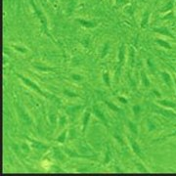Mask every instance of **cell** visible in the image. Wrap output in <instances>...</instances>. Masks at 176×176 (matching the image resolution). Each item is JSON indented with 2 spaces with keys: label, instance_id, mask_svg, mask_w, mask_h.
I'll use <instances>...</instances> for the list:
<instances>
[{
  "label": "cell",
  "instance_id": "6da1fadb",
  "mask_svg": "<svg viewBox=\"0 0 176 176\" xmlns=\"http://www.w3.org/2000/svg\"><path fill=\"white\" fill-rule=\"evenodd\" d=\"M18 76L20 77V79H22V81L26 85V86H28L29 88H31V89H33L35 92H37L38 94H40L41 96H44V97H46V94L39 88V86L36 84V83H34V82H32L30 79H28V78H26V77H25L24 75H18Z\"/></svg>",
  "mask_w": 176,
  "mask_h": 176
},
{
  "label": "cell",
  "instance_id": "7a4b0ae2",
  "mask_svg": "<svg viewBox=\"0 0 176 176\" xmlns=\"http://www.w3.org/2000/svg\"><path fill=\"white\" fill-rule=\"evenodd\" d=\"M18 109V112H19V114H20V118H21V121L25 124V125H29V124H31V118H30V116H29V114H27L22 108H20V107H18L17 108Z\"/></svg>",
  "mask_w": 176,
  "mask_h": 176
},
{
  "label": "cell",
  "instance_id": "3957f363",
  "mask_svg": "<svg viewBox=\"0 0 176 176\" xmlns=\"http://www.w3.org/2000/svg\"><path fill=\"white\" fill-rule=\"evenodd\" d=\"M28 140L30 141L32 147H33L35 150H37V151L45 152V151H47L48 148H49L47 145H44L43 143H41V142H39V141H35V140H32V139H28Z\"/></svg>",
  "mask_w": 176,
  "mask_h": 176
},
{
  "label": "cell",
  "instance_id": "277c9868",
  "mask_svg": "<svg viewBox=\"0 0 176 176\" xmlns=\"http://www.w3.org/2000/svg\"><path fill=\"white\" fill-rule=\"evenodd\" d=\"M93 113H94V114L97 116V117H99L105 124H108V121H107V119H106V117H105V115H104V113L101 112V110L100 109H98L96 106H94L93 107Z\"/></svg>",
  "mask_w": 176,
  "mask_h": 176
},
{
  "label": "cell",
  "instance_id": "5b68a950",
  "mask_svg": "<svg viewBox=\"0 0 176 176\" xmlns=\"http://www.w3.org/2000/svg\"><path fill=\"white\" fill-rule=\"evenodd\" d=\"M129 141H130V144H131V147H132L134 153H135L136 155H138L139 157H141L142 154H141V150H140V147L138 146V144H137L132 138H129Z\"/></svg>",
  "mask_w": 176,
  "mask_h": 176
},
{
  "label": "cell",
  "instance_id": "8992f818",
  "mask_svg": "<svg viewBox=\"0 0 176 176\" xmlns=\"http://www.w3.org/2000/svg\"><path fill=\"white\" fill-rule=\"evenodd\" d=\"M54 157L60 161V162H65V156L63 155V153L58 149V148H54Z\"/></svg>",
  "mask_w": 176,
  "mask_h": 176
},
{
  "label": "cell",
  "instance_id": "52a82bcc",
  "mask_svg": "<svg viewBox=\"0 0 176 176\" xmlns=\"http://www.w3.org/2000/svg\"><path fill=\"white\" fill-rule=\"evenodd\" d=\"M90 116H91V113H90L89 110H87V111L84 113V114H83V128H82V131H84V130L86 129L88 121H89V119H90Z\"/></svg>",
  "mask_w": 176,
  "mask_h": 176
},
{
  "label": "cell",
  "instance_id": "ba28073f",
  "mask_svg": "<svg viewBox=\"0 0 176 176\" xmlns=\"http://www.w3.org/2000/svg\"><path fill=\"white\" fill-rule=\"evenodd\" d=\"M33 67L37 70V71H40V72H51V71H53V69H51V68H48V67H46V66H42V65H40V64H33Z\"/></svg>",
  "mask_w": 176,
  "mask_h": 176
},
{
  "label": "cell",
  "instance_id": "9c48e42d",
  "mask_svg": "<svg viewBox=\"0 0 176 176\" xmlns=\"http://www.w3.org/2000/svg\"><path fill=\"white\" fill-rule=\"evenodd\" d=\"M159 103H160L161 105L164 106V107H167V108H172V109L176 108V105L174 104V103H172L171 101H167V100H161V101H159Z\"/></svg>",
  "mask_w": 176,
  "mask_h": 176
},
{
  "label": "cell",
  "instance_id": "30bf717a",
  "mask_svg": "<svg viewBox=\"0 0 176 176\" xmlns=\"http://www.w3.org/2000/svg\"><path fill=\"white\" fill-rule=\"evenodd\" d=\"M103 80L104 82L107 84L108 87H111V81H110V75L108 73H104L103 74Z\"/></svg>",
  "mask_w": 176,
  "mask_h": 176
},
{
  "label": "cell",
  "instance_id": "8fae6325",
  "mask_svg": "<svg viewBox=\"0 0 176 176\" xmlns=\"http://www.w3.org/2000/svg\"><path fill=\"white\" fill-rule=\"evenodd\" d=\"M66 137H67V130H65V131L62 132V134L57 138V142H59V143H65Z\"/></svg>",
  "mask_w": 176,
  "mask_h": 176
},
{
  "label": "cell",
  "instance_id": "7c38bea8",
  "mask_svg": "<svg viewBox=\"0 0 176 176\" xmlns=\"http://www.w3.org/2000/svg\"><path fill=\"white\" fill-rule=\"evenodd\" d=\"M141 76H142V79H143L144 85H145L146 87H149V86H150V81H149V79H148V77H147V75H145V73H144V72H142V73H141Z\"/></svg>",
  "mask_w": 176,
  "mask_h": 176
},
{
  "label": "cell",
  "instance_id": "4fadbf2b",
  "mask_svg": "<svg viewBox=\"0 0 176 176\" xmlns=\"http://www.w3.org/2000/svg\"><path fill=\"white\" fill-rule=\"evenodd\" d=\"M106 103V105L111 109V110H113V111H115V112H119V109H118V107H116L114 104H113V103H111L110 101H106L105 102Z\"/></svg>",
  "mask_w": 176,
  "mask_h": 176
},
{
  "label": "cell",
  "instance_id": "5bb4252c",
  "mask_svg": "<svg viewBox=\"0 0 176 176\" xmlns=\"http://www.w3.org/2000/svg\"><path fill=\"white\" fill-rule=\"evenodd\" d=\"M162 75H163V77L164 82H165L167 85H169V83H170V75H169L168 74H166V73H162Z\"/></svg>",
  "mask_w": 176,
  "mask_h": 176
},
{
  "label": "cell",
  "instance_id": "9a60e30c",
  "mask_svg": "<svg viewBox=\"0 0 176 176\" xmlns=\"http://www.w3.org/2000/svg\"><path fill=\"white\" fill-rule=\"evenodd\" d=\"M64 94H65L66 96H68V97H73V98H75V97H78V95H77L76 93L72 92V91L67 90V89H65V90H64Z\"/></svg>",
  "mask_w": 176,
  "mask_h": 176
},
{
  "label": "cell",
  "instance_id": "2e32d148",
  "mask_svg": "<svg viewBox=\"0 0 176 176\" xmlns=\"http://www.w3.org/2000/svg\"><path fill=\"white\" fill-rule=\"evenodd\" d=\"M128 126H129V128H130V130H131V132L133 134H137V127H136V125L133 122L129 121L128 122Z\"/></svg>",
  "mask_w": 176,
  "mask_h": 176
},
{
  "label": "cell",
  "instance_id": "e0dca14e",
  "mask_svg": "<svg viewBox=\"0 0 176 176\" xmlns=\"http://www.w3.org/2000/svg\"><path fill=\"white\" fill-rule=\"evenodd\" d=\"M67 118H66V116H61L60 117V119H59V124H60V126H64V125H66V123H67Z\"/></svg>",
  "mask_w": 176,
  "mask_h": 176
},
{
  "label": "cell",
  "instance_id": "ac0fdd59",
  "mask_svg": "<svg viewBox=\"0 0 176 176\" xmlns=\"http://www.w3.org/2000/svg\"><path fill=\"white\" fill-rule=\"evenodd\" d=\"M72 78L74 79V80H75V81H81L82 80V78H83V76H81V75H72Z\"/></svg>",
  "mask_w": 176,
  "mask_h": 176
},
{
  "label": "cell",
  "instance_id": "d6986e66",
  "mask_svg": "<svg viewBox=\"0 0 176 176\" xmlns=\"http://www.w3.org/2000/svg\"><path fill=\"white\" fill-rule=\"evenodd\" d=\"M21 149H22L24 152H25V153H28V152H29V146H28L27 144H25V143H23V144L21 145Z\"/></svg>",
  "mask_w": 176,
  "mask_h": 176
},
{
  "label": "cell",
  "instance_id": "ffe728a7",
  "mask_svg": "<svg viewBox=\"0 0 176 176\" xmlns=\"http://www.w3.org/2000/svg\"><path fill=\"white\" fill-rule=\"evenodd\" d=\"M75 133H76V132H75V129H73V128L70 129V131H69V135H70V139H71V140L76 137V134H75Z\"/></svg>",
  "mask_w": 176,
  "mask_h": 176
},
{
  "label": "cell",
  "instance_id": "44dd1931",
  "mask_svg": "<svg viewBox=\"0 0 176 176\" xmlns=\"http://www.w3.org/2000/svg\"><path fill=\"white\" fill-rule=\"evenodd\" d=\"M133 113H134V114L135 115H137L138 113H139V112H140V107L138 106V105H135V106H133Z\"/></svg>",
  "mask_w": 176,
  "mask_h": 176
},
{
  "label": "cell",
  "instance_id": "7402d4cb",
  "mask_svg": "<svg viewBox=\"0 0 176 176\" xmlns=\"http://www.w3.org/2000/svg\"><path fill=\"white\" fill-rule=\"evenodd\" d=\"M109 162H110V151H108V154H106V158H105L104 163H109Z\"/></svg>",
  "mask_w": 176,
  "mask_h": 176
},
{
  "label": "cell",
  "instance_id": "603a6c76",
  "mask_svg": "<svg viewBox=\"0 0 176 176\" xmlns=\"http://www.w3.org/2000/svg\"><path fill=\"white\" fill-rule=\"evenodd\" d=\"M160 43H161L163 46H164L165 48H170V45H168L167 43H165V42H163V41H162V42H160Z\"/></svg>",
  "mask_w": 176,
  "mask_h": 176
},
{
  "label": "cell",
  "instance_id": "cb8c5ba5",
  "mask_svg": "<svg viewBox=\"0 0 176 176\" xmlns=\"http://www.w3.org/2000/svg\"><path fill=\"white\" fill-rule=\"evenodd\" d=\"M118 100H119V101H121L123 104H126V103H127V100H126V99H124V98H122V97H118Z\"/></svg>",
  "mask_w": 176,
  "mask_h": 176
},
{
  "label": "cell",
  "instance_id": "d4e9b609",
  "mask_svg": "<svg viewBox=\"0 0 176 176\" xmlns=\"http://www.w3.org/2000/svg\"><path fill=\"white\" fill-rule=\"evenodd\" d=\"M175 85H176V80H175Z\"/></svg>",
  "mask_w": 176,
  "mask_h": 176
}]
</instances>
